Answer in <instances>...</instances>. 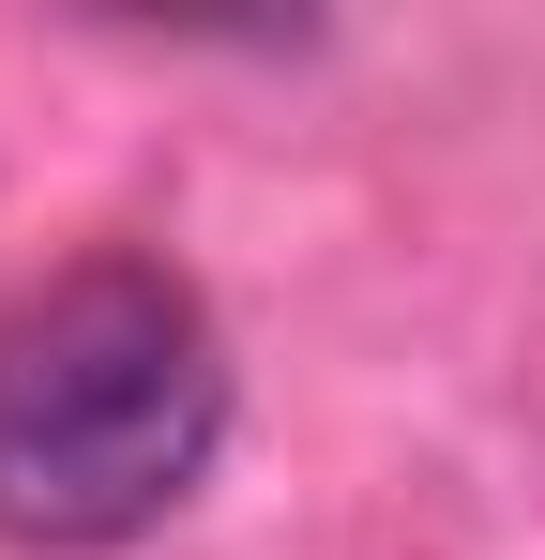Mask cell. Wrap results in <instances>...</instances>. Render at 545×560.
I'll return each mask as SVG.
<instances>
[{"mask_svg":"<svg viewBox=\"0 0 545 560\" xmlns=\"http://www.w3.org/2000/svg\"><path fill=\"white\" fill-rule=\"evenodd\" d=\"M228 440V334L167 258H77L0 303V546L106 560L167 530Z\"/></svg>","mask_w":545,"mask_h":560,"instance_id":"1","label":"cell"}]
</instances>
